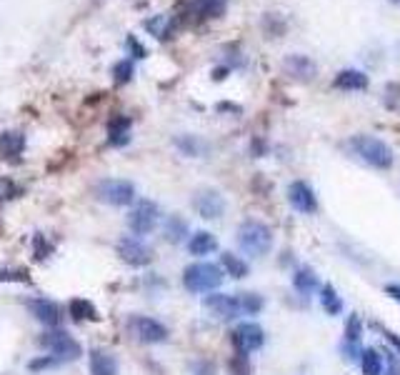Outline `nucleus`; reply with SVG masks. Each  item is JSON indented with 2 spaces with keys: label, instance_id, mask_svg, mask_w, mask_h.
Returning a JSON list of instances; mask_svg holds the SVG:
<instances>
[{
  "label": "nucleus",
  "instance_id": "obj_1",
  "mask_svg": "<svg viewBox=\"0 0 400 375\" xmlns=\"http://www.w3.org/2000/svg\"><path fill=\"white\" fill-rule=\"evenodd\" d=\"M348 145H350V151H353L363 163L373 165V168H378V171H388V168L395 163L393 148H390L385 140L375 138V135H365V133H361V135H353Z\"/></svg>",
  "mask_w": 400,
  "mask_h": 375
},
{
  "label": "nucleus",
  "instance_id": "obj_2",
  "mask_svg": "<svg viewBox=\"0 0 400 375\" xmlns=\"http://www.w3.org/2000/svg\"><path fill=\"white\" fill-rule=\"evenodd\" d=\"M238 245L250 258L268 256L273 248V231L260 220H245L238 228Z\"/></svg>",
  "mask_w": 400,
  "mask_h": 375
},
{
  "label": "nucleus",
  "instance_id": "obj_3",
  "mask_svg": "<svg viewBox=\"0 0 400 375\" xmlns=\"http://www.w3.org/2000/svg\"><path fill=\"white\" fill-rule=\"evenodd\" d=\"M225 280L223 268L213 263H193L183 270V285L191 293H213Z\"/></svg>",
  "mask_w": 400,
  "mask_h": 375
},
{
  "label": "nucleus",
  "instance_id": "obj_4",
  "mask_svg": "<svg viewBox=\"0 0 400 375\" xmlns=\"http://www.w3.org/2000/svg\"><path fill=\"white\" fill-rule=\"evenodd\" d=\"M40 348H46L55 360H78L83 356V348H80V343L66 333V330H58L53 328L48 333L40 336Z\"/></svg>",
  "mask_w": 400,
  "mask_h": 375
},
{
  "label": "nucleus",
  "instance_id": "obj_5",
  "mask_svg": "<svg viewBox=\"0 0 400 375\" xmlns=\"http://www.w3.org/2000/svg\"><path fill=\"white\" fill-rule=\"evenodd\" d=\"M160 223V211L153 200H138L133 205L131 215H128V228L135 233V238L151 235Z\"/></svg>",
  "mask_w": 400,
  "mask_h": 375
},
{
  "label": "nucleus",
  "instance_id": "obj_6",
  "mask_svg": "<svg viewBox=\"0 0 400 375\" xmlns=\"http://www.w3.org/2000/svg\"><path fill=\"white\" fill-rule=\"evenodd\" d=\"M95 195H98V200H103V203L123 208V205H131L133 200H135V185H133L131 180L108 178L98 183Z\"/></svg>",
  "mask_w": 400,
  "mask_h": 375
},
{
  "label": "nucleus",
  "instance_id": "obj_7",
  "mask_svg": "<svg viewBox=\"0 0 400 375\" xmlns=\"http://www.w3.org/2000/svg\"><path fill=\"white\" fill-rule=\"evenodd\" d=\"M128 328L140 343H148V345H155V343H165L168 340V328H165L163 323L155 320L151 316H133L131 323H128Z\"/></svg>",
  "mask_w": 400,
  "mask_h": 375
},
{
  "label": "nucleus",
  "instance_id": "obj_8",
  "mask_svg": "<svg viewBox=\"0 0 400 375\" xmlns=\"http://www.w3.org/2000/svg\"><path fill=\"white\" fill-rule=\"evenodd\" d=\"M193 211L205 220H218L225 213V198L213 188H200L193 195Z\"/></svg>",
  "mask_w": 400,
  "mask_h": 375
},
{
  "label": "nucleus",
  "instance_id": "obj_9",
  "mask_svg": "<svg viewBox=\"0 0 400 375\" xmlns=\"http://www.w3.org/2000/svg\"><path fill=\"white\" fill-rule=\"evenodd\" d=\"M265 343V333L258 323H240L236 330H233V345L238 348V353H256V350L263 348Z\"/></svg>",
  "mask_w": 400,
  "mask_h": 375
},
{
  "label": "nucleus",
  "instance_id": "obj_10",
  "mask_svg": "<svg viewBox=\"0 0 400 375\" xmlns=\"http://www.w3.org/2000/svg\"><path fill=\"white\" fill-rule=\"evenodd\" d=\"M118 256L123 258L128 265H135V268H143L153 260V250L135 235H125L118 240Z\"/></svg>",
  "mask_w": 400,
  "mask_h": 375
},
{
  "label": "nucleus",
  "instance_id": "obj_11",
  "mask_svg": "<svg viewBox=\"0 0 400 375\" xmlns=\"http://www.w3.org/2000/svg\"><path fill=\"white\" fill-rule=\"evenodd\" d=\"M203 308L218 320H233L240 316V305H238L236 296H225V293H210L205 296Z\"/></svg>",
  "mask_w": 400,
  "mask_h": 375
},
{
  "label": "nucleus",
  "instance_id": "obj_12",
  "mask_svg": "<svg viewBox=\"0 0 400 375\" xmlns=\"http://www.w3.org/2000/svg\"><path fill=\"white\" fill-rule=\"evenodd\" d=\"M28 310L33 313L35 320H40L46 328H60L63 323V308L53 300H46V298H35V300H28Z\"/></svg>",
  "mask_w": 400,
  "mask_h": 375
},
{
  "label": "nucleus",
  "instance_id": "obj_13",
  "mask_svg": "<svg viewBox=\"0 0 400 375\" xmlns=\"http://www.w3.org/2000/svg\"><path fill=\"white\" fill-rule=\"evenodd\" d=\"M288 203L293 205L298 213H315L318 211L315 193L310 191V185L303 183V180H296V183L288 185Z\"/></svg>",
  "mask_w": 400,
  "mask_h": 375
},
{
  "label": "nucleus",
  "instance_id": "obj_14",
  "mask_svg": "<svg viewBox=\"0 0 400 375\" xmlns=\"http://www.w3.org/2000/svg\"><path fill=\"white\" fill-rule=\"evenodd\" d=\"M283 70L288 73L290 78H296V80H310V78H315L318 66H315L308 55L296 53V55H288V58L283 60Z\"/></svg>",
  "mask_w": 400,
  "mask_h": 375
},
{
  "label": "nucleus",
  "instance_id": "obj_15",
  "mask_svg": "<svg viewBox=\"0 0 400 375\" xmlns=\"http://www.w3.org/2000/svg\"><path fill=\"white\" fill-rule=\"evenodd\" d=\"M88 365H91V375H118V360L105 350H91Z\"/></svg>",
  "mask_w": 400,
  "mask_h": 375
},
{
  "label": "nucleus",
  "instance_id": "obj_16",
  "mask_svg": "<svg viewBox=\"0 0 400 375\" xmlns=\"http://www.w3.org/2000/svg\"><path fill=\"white\" fill-rule=\"evenodd\" d=\"M218 250V238L208 231H198L191 235L188 240V253L196 258H203V256H210V253H216Z\"/></svg>",
  "mask_w": 400,
  "mask_h": 375
},
{
  "label": "nucleus",
  "instance_id": "obj_17",
  "mask_svg": "<svg viewBox=\"0 0 400 375\" xmlns=\"http://www.w3.org/2000/svg\"><path fill=\"white\" fill-rule=\"evenodd\" d=\"M333 86L338 88V90H348V93L365 90L368 78H365V73H361V70H341L335 75Z\"/></svg>",
  "mask_w": 400,
  "mask_h": 375
},
{
  "label": "nucleus",
  "instance_id": "obj_18",
  "mask_svg": "<svg viewBox=\"0 0 400 375\" xmlns=\"http://www.w3.org/2000/svg\"><path fill=\"white\" fill-rule=\"evenodd\" d=\"M68 316L73 318V320H98V310L93 308L91 300H86V298H73L70 303H68Z\"/></svg>",
  "mask_w": 400,
  "mask_h": 375
},
{
  "label": "nucleus",
  "instance_id": "obj_19",
  "mask_svg": "<svg viewBox=\"0 0 400 375\" xmlns=\"http://www.w3.org/2000/svg\"><path fill=\"white\" fill-rule=\"evenodd\" d=\"M220 265H223L225 276L238 278V280L248 276V270H250L248 263H245L240 256H236V253H223V256H220Z\"/></svg>",
  "mask_w": 400,
  "mask_h": 375
},
{
  "label": "nucleus",
  "instance_id": "obj_20",
  "mask_svg": "<svg viewBox=\"0 0 400 375\" xmlns=\"http://www.w3.org/2000/svg\"><path fill=\"white\" fill-rule=\"evenodd\" d=\"M361 368H363V375H383L385 365H383V356L378 350L373 348H365L361 356Z\"/></svg>",
  "mask_w": 400,
  "mask_h": 375
},
{
  "label": "nucleus",
  "instance_id": "obj_21",
  "mask_svg": "<svg viewBox=\"0 0 400 375\" xmlns=\"http://www.w3.org/2000/svg\"><path fill=\"white\" fill-rule=\"evenodd\" d=\"M321 305L328 316H338V313H343V300H341V296L335 293L333 285H323L321 288Z\"/></svg>",
  "mask_w": 400,
  "mask_h": 375
},
{
  "label": "nucleus",
  "instance_id": "obj_22",
  "mask_svg": "<svg viewBox=\"0 0 400 375\" xmlns=\"http://www.w3.org/2000/svg\"><path fill=\"white\" fill-rule=\"evenodd\" d=\"M238 305H240V316H258L263 310V298L258 293H238Z\"/></svg>",
  "mask_w": 400,
  "mask_h": 375
},
{
  "label": "nucleus",
  "instance_id": "obj_23",
  "mask_svg": "<svg viewBox=\"0 0 400 375\" xmlns=\"http://www.w3.org/2000/svg\"><path fill=\"white\" fill-rule=\"evenodd\" d=\"M185 235H188V223H185L183 218L171 215L165 220V238L171 243H180V240H185Z\"/></svg>",
  "mask_w": 400,
  "mask_h": 375
},
{
  "label": "nucleus",
  "instance_id": "obj_24",
  "mask_svg": "<svg viewBox=\"0 0 400 375\" xmlns=\"http://www.w3.org/2000/svg\"><path fill=\"white\" fill-rule=\"evenodd\" d=\"M225 6H228V0H196L193 3V8H196V13L200 18H218L225 10Z\"/></svg>",
  "mask_w": 400,
  "mask_h": 375
},
{
  "label": "nucleus",
  "instance_id": "obj_25",
  "mask_svg": "<svg viewBox=\"0 0 400 375\" xmlns=\"http://www.w3.org/2000/svg\"><path fill=\"white\" fill-rule=\"evenodd\" d=\"M293 285H296V290H301V293H313V290L318 288V276H315V270L301 268L296 276H293Z\"/></svg>",
  "mask_w": 400,
  "mask_h": 375
},
{
  "label": "nucleus",
  "instance_id": "obj_26",
  "mask_svg": "<svg viewBox=\"0 0 400 375\" xmlns=\"http://www.w3.org/2000/svg\"><path fill=\"white\" fill-rule=\"evenodd\" d=\"M23 145H26V138L20 133H3L0 135V153L3 155H18Z\"/></svg>",
  "mask_w": 400,
  "mask_h": 375
},
{
  "label": "nucleus",
  "instance_id": "obj_27",
  "mask_svg": "<svg viewBox=\"0 0 400 375\" xmlns=\"http://www.w3.org/2000/svg\"><path fill=\"white\" fill-rule=\"evenodd\" d=\"M128 128H131V120L128 118H113L111 125H108V133H111V143L113 145H123L128 143Z\"/></svg>",
  "mask_w": 400,
  "mask_h": 375
},
{
  "label": "nucleus",
  "instance_id": "obj_28",
  "mask_svg": "<svg viewBox=\"0 0 400 375\" xmlns=\"http://www.w3.org/2000/svg\"><path fill=\"white\" fill-rule=\"evenodd\" d=\"M175 145L180 148V153L191 155V158H196V155H200L205 151V145L198 138H193V135H180V138H175Z\"/></svg>",
  "mask_w": 400,
  "mask_h": 375
},
{
  "label": "nucleus",
  "instance_id": "obj_29",
  "mask_svg": "<svg viewBox=\"0 0 400 375\" xmlns=\"http://www.w3.org/2000/svg\"><path fill=\"white\" fill-rule=\"evenodd\" d=\"M361 336H363V323H361V318H358V316H353L348 320V325H345V340H348V343H358V340H361Z\"/></svg>",
  "mask_w": 400,
  "mask_h": 375
},
{
  "label": "nucleus",
  "instance_id": "obj_30",
  "mask_svg": "<svg viewBox=\"0 0 400 375\" xmlns=\"http://www.w3.org/2000/svg\"><path fill=\"white\" fill-rule=\"evenodd\" d=\"M168 23H171V20L165 18V15H158L155 20H148V23H145V28H148V30H153V35H155V38H165V33H168Z\"/></svg>",
  "mask_w": 400,
  "mask_h": 375
},
{
  "label": "nucleus",
  "instance_id": "obj_31",
  "mask_svg": "<svg viewBox=\"0 0 400 375\" xmlns=\"http://www.w3.org/2000/svg\"><path fill=\"white\" fill-rule=\"evenodd\" d=\"M230 370L236 375H248L250 373V365H248V356H243V353H238V356H233V360H230Z\"/></svg>",
  "mask_w": 400,
  "mask_h": 375
},
{
  "label": "nucleus",
  "instance_id": "obj_32",
  "mask_svg": "<svg viewBox=\"0 0 400 375\" xmlns=\"http://www.w3.org/2000/svg\"><path fill=\"white\" fill-rule=\"evenodd\" d=\"M15 193H18V188H15L13 180H10V178H0V203L10 200Z\"/></svg>",
  "mask_w": 400,
  "mask_h": 375
},
{
  "label": "nucleus",
  "instance_id": "obj_33",
  "mask_svg": "<svg viewBox=\"0 0 400 375\" xmlns=\"http://www.w3.org/2000/svg\"><path fill=\"white\" fill-rule=\"evenodd\" d=\"M115 73H118V75H115V80H118V83H123V80H131L133 63H131V60H123V63H118V66H115Z\"/></svg>",
  "mask_w": 400,
  "mask_h": 375
},
{
  "label": "nucleus",
  "instance_id": "obj_34",
  "mask_svg": "<svg viewBox=\"0 0 400 375\" xmlns=\"http://www.w3.org/2000/svg\"><path fill=\"white\" fill-rule=\"evenodd\" d=\"M55 363H58V360H55L53 356H46V358H38V360H33L30 365H28V368H30V370H48V368H53Z\"/></svg>",
  "mask_w": 400,
  "mask_h": 375
},
{
  "label": "nucleus",
  "instance_id": "obj_35",
  "mask_svg": "<svg viewBox=\"0 0 400 375\" xmlns=\"http://www.w3.org/2000/svg\"><path fill=\"white\" fill-rule=\"evenodd\" d=\"M385 293H388V296H390V298H395V300H398V303H400V285H388Z\"/></svg>",
  "mask_w": 400,
  "mask_h": 375
},
{
  "label": "nucleus",
  "instance_id": "obj_36",
  "mask_svg": "<svg viewBox=\"0 0 400 375\" xmlns=\"http://www.w3.org/2000/svg\"><path fill=\"white\" fill-rule=\"evenodd\" d=\"M383 373H385V375H400V368L395 365V363H390V365H388V370H383Z\"/></svg>",
  "mask_w": 400,
  "mask_h": 375
},
{
  "label": "nucleus",
  "instance_id": "obj_37",
  "mask_svg": "<svg viewBox=\"0 0 400 375\" xmlns=\"http://www.w3.org/2000/svg\"><path fill=\"white\" fill-rule=\"evenodd\" d=\"M385 336H388V340L393 343L395 348H398V350H400V338H398V336H395V333H385Z\"/></svg>",
  "mask_w": 400,
  "mask_h": 375
},
{
  "label": "nucleus",
  "instance_id": "obj_38",
  "mask_svg": "<svg viewBox=\"0 0 400 375\" xmlns=\"http://www.w3.org/2000/svg\"><path fill=\"white\" fill-rule=\"evenodd\" d=\"M390 3H400V0H390Z\"/></svg>",
  "mask_w": 400,
  "mask_h": 375
}]
</instances>
